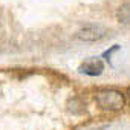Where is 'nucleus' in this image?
<instances>
[{"label":"nucleus","instance_id":"nucleus-1","mask_svg":"<svg viewBox=\"0 0 130 130\" xmlns=\"http://www.w3.org/2000/svg\"><path fill=\"white\" fill-rule=\"evenodd\" d=\"M96 104L103 110L116 112L125 106V96L116 89H101L96 92Z\"/></svg>","mask_w":130,"mask_h":130},{"label":"nucleus","instance_id":"nucleus-2","mask_svg":"<svg viewBox=\"0 0 130 130\" xmlns=\"http://www.w3.org/2000/svg\"><path fill=\"white\" fill-rule=\"evenodd\" d=\"M109 34V29L103 25H96V23H90L86 25L83 29H80L77 32V38L83 40V41H96L104 38Z\"/></svg>","mask_w":130,"mask_h":130},{"label":"nucleus","instance_id":"nucleus-3","mask_svg":"<svg viewBox=\"0 0 130 130\" xmlns=\"http://www.w3.org/2000/svg\"><path fill=\"white\" fill-rule=\"evenodd\" d=\"M78 71L81 74H84V75L96 77V75H100L104 71V63L100 58H89V60H86V61H83L80 64Z\"/></svg>","mask_w":130,"mask_h":130},{"label":"nucleus","instance_id":"nucleus-4","mask_svg":"<svg viewBox=\"0 0 130 130\" xmlns=\"http://www.w3.org/2000/svg\"><path fill=\"white\" fill-rule=\"evenodd\" d=\"M118 20L121 23H130V3H125L118 11Z\"/></svg>","mask_w":130,"mask_h":130},{"label":"nucleus","instance_id":"nucleus-5","mask_svg":"<svg viewBox=\"0 0 130 130\" xmlns=\"http://www.w3.org/2000/svg\"><path fill=\"white\" fill-rule=\"evenodd\" d=\"M128 96H130V89H128Z\"/></svg>","mask_w":130,"mask_h":130}]
</instances>
